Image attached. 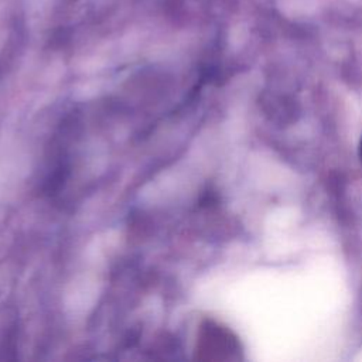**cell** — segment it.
Wrapping results in <instances>:
<instances>
[{
  "label": "cell",
  "instance_id": "cell-1",
  "mask_svg": "<svg viewBox=\"0 0 362 362\" xmlns=\"http://www.w3.org/2000/svg\"><path fill=\"white\" fill-rule=\"evenodd\" d=\"M359 158H361V163H362V137H361V141H359Z\"/></svg>",
  "mask_w": 362,
  "mask_h": 362
}]
</instances>
